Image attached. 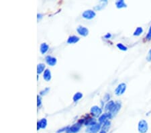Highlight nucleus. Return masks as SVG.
I'll return each instance as SVG.
<instances>
[{
  "mask_svg": "<svg viewBox=\"0 0 151 133\" xmlns=\"http://www.w3.org/2000/svg\"><path fill=\"white\" fill-rule=\"evenodd\" d=\"M41 104V98L40 97L38 96V106H40Z\"/></svg>",
  "mask_w": 151,
  "mask_h": 133,
  "instance_id": "2eb2a0df",
  "label": "nucleus"
},
{
  "mask_svg": "<svg viewBox=\"0 0 151 133\" xmlns=\"http://www.w3.org/2000/svg\"><path fill=\"white\" fill-rule=\"evenodd\" d=\"M48 90H49V88H46V89H45V91H44H44H42L41 93H41L42 95H44V94H46V93H47V92Z\"/></svg>",
  "mask_w": 151,
  "mask_h": 133,
  "instance_id": "4468645a",
  "label": "nucleus"
},
{
  "mask_svg": "<svg viewBox=\"0 0 151 133\" xmlns=\"http://www.w3.org/2000/svg\"><path fill=\"white\" fill-rule=\"evenodd\" d=\"M80 128H81V124H80L79 123L75 124L71 127L70 129H69V132H69V133L77 132H78Z\"/></svg>",
  "mask_w": 151,
  "mask_h": 133,
  "instance_id": "39448f33",
  "label": "nucleus"
},
{
  "mask_svg": "<svg viewBox=\"0 0 151 133\" xmlns=\"http://www.w3.org/2000/svg\"><path fill=\"white\" fill-rule=\"evenodd\" d=\"M107 117H108V116H107V114H103L102 116H101L100 118H99V123H104V122L105 121V120L107 119Z\"/></svg>",
  "mask_w": 151,
  "mask_h": 133,
  "instance_id": "ddd939ff",
  "label": "nucleus"
},
{
  "mask_svg": "<svg viewBox=\"0 0 151 133\" xmlns=\"http://www.w3.org/2000/svg\"><path fill=\"white\" fill-rule=\"evenodd\" d=\"M99 133H105V132L104 131V130H101V131Z\"/></svg>",
  "mask_w": 151,
  "mask_h": 133,
  "instance_id": "dca6fc26",
  "label": "nucleus"
},
{
  "mask_svg": "<svg viewBox=\"0 0 151 133\" xmlns=\"http://www.w3.org/2000/svg\"><path fill=\"white\" fill-rule=\"evenodd\" d=\"M47 124L46 119H42L38 123V129H45Z\"/></svg>",
  "mask_w": 151,
  "mask_h": 133,
  "instance_id": "6e6552de",
  "label": "nucleus"
},
{
  "mask_svg": "<svg viewBox=\"0 0 151 133\" xmlns=\"http://www.w3.org/2000/svg\"><path fill=\"white\" fill-rule=\"evenodd\" d=\"M79 40V38L76 36H70L68 38V40H67V42L69 44H75V43L77 42Z\"/></svg>",
  "mask_w": 151,
  "mask_h": 133,
  "instance_id": "0eeeda50",
  "label": "nucleus"
},
{
  "mask_svg": "<svg viewBox=\"0 0 151 133\" xmlns=\"http://www.w3.org/2000/svg\"><path fill=\"white\" fill-rule=\"evenodd\" d=\"M101 112H102L101 109L96 106H93V107H92L91 109V113L93 116H96V117L99 116V115L101 114Z\"/></svg>",
  "mask_w": 151,
  "mask_h": 133,
  "instance_id": "20e7f679",
  "label": "nucleus"
},
{
  "mask_svg": "<svg viewBox=\"0 0 151 133\" xmlns=\"http://www.w3.org/2000/svg\"><path fill=\"white\" fill-rule=\"evenodd\" d=\"M46 61L50 66H54L57 63V59L52 57L48 56L46 57Z\"/></svg>",
  "mask_w": 151,
  "mask_h": 133,
  "instance_id": "423d86ee",
  "label": "nucleus"
},
{
  "mask_svg": "<svg viewBox=\"0 0 151 133\" xmlns=\"http://www.w3.org/2000/svg\"><path fill=\"white\" fill-rule=\"evenodd\" d=\"M82 97H83L82 93H80V92H78V93H75V95L73 96V100L75 102H77V101H78L79 99H81Z\"/></svg>",
  "mask_w": 151,
  "mask_h": 133,
  "instance_id": "f8f14e48",
  "label": "nucleus"
},
{
  "mask_svg": "<svg viewBox=\"0 0 151 133\" xmlns=\"http://www.w3.org/2000/svg\"><path fill=\"white\" fill-rule=\"evenodd\" d=\"M44 79L46 81H49L51 79V73L49 69H46L44 73Z\"/></svg>",
  "mask_w": 151,
  "mask_h": 133,
  "instance_id": "1a4fd4ad",
  "label": "nucleus"
},
{
  "mask_svg": "<svg viewBox=\"0 0 151 133\" xmlns=\"http://www.w3.org/2000/svg\"><path fill=\"white\" fill-rule=\"evenodd\" d=\"M82 16L85 19H88V20H90V19L93 18L95 16V12H93V10H86L82 14Z\"/></svg>",
  "mask_w": 151,
  "mask_h": 133,
  "instance_id": "f257e3e1",
  "label": "nucleus"
},
{
  "mask_svg": "<svg viewBox=\"0 0 151 133\" xmlns=\"http://www.w3.org/2000/svg\"><path fill=\"white\" fill-rule=\"evenodd\" d=\"M100 124L95 123V124H92V125H91L89 127V129H87V131L89 133H95L100 129Z\"/></svg>",
  "mask_w": 151,
  "mask_h": 133,
  "instance_id": "f03ea898",
  "label": "nucleus"
},
{
  "mask_svg": "<svg viewBox=\"0 0 151 133\" xmlns=\"http://www.w3.org/2000/svg\"><path fill=\"white\" fill-rule=\"evenodd\" d=\"M45 69V65L42 63H40V64L38 65V67H37V71H38V73H41L42 72L44 71V69Z\"/></svg>",
  "mask_w": 151,
  "mask_h": 133,
  "instance_id": "9b49d317",
  "label": "nucleus"
},
{
  "mask_svg": "<svg viewBox=\"0 0 151 133\" xmlns=\"http://www.w3.org/2000/svg\"><path fill=\"white\" fill-rule=\"evenodd\" d=\"M48 51V45L46 43H42L40 46V52L42 54L46 53Z\"/></svg>",
  "mask_w": 151,
  "mask_h": 133,
  "instance_id": "9d476101",
  "label": "nucleus"
},
{
  "mask_svg": "<svg viewBox=\"0 0 151 133\" xmlns=\"http://www.w3.org/2000/svg\"><path fill=\"white\" fill-rule=\"evenodd\" d=\"M77 31L80 35L83 36H86L87 34H89V30L87 28L83 27V26H79L77 28Z\"/></svg>",
  "mask_w": 151,
  "mask_h": 133,
  "instance_id": "7ed1b4c3",
  "label": "nucleus"
}]
</instances>
